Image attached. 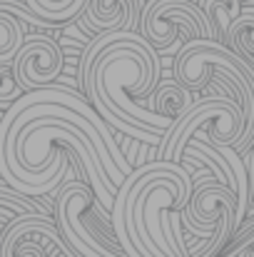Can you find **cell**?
Wrapping results in <instances>:
<instances>
[{"label":"cell","mask_w":254,"mask_h":257,"mask_svg":"<svg viewBox=\"0 0 254 257\" xmlns=\"http://www.w3.org/2000/svg\"><path fill=\"white\" fill-rule=\"evenodd\" d=\"M145 3L147 0H87L78 18H83V25L92 33L137 30Z\"/></svg>","instance_id":"obj_9"},{"label":"cell","mask_w":254,"mask_h":257,"mask_svg":"<svg viewBox=\"0 0 254 257\" xmlns=\"http://www.w3.org/2000/svg\"><path fill=\"white\" fill-rule=\"evenodd\" d=\"M80 257L63 240L53 215L30 212L13 217L0 232V257Z\"/></svg>","instance_id":"obj_7"},{"label":"cell","mask_w":254,"mask_h":257,"mask_svg":"<svg viewBox=\"0 0 254 257\" xmlns=\"http://www.w3.org/2000/svg\"><path fill=\"white\" fill-rule=\"evenodd\" d=\"M160 75V53L137 30L95 33L80 58L83 90L95 112L110 127L145 145H160L174 125L172 117L150 107Z\"/></svg>","instance_id":"obj_1"},{"label":"cell","mask_w":254,"mask_h":257,"mask_svg":"<svg viewBox=\"0 0 254 257\" xmlns=\"http://www.w3.org/2000/svg\"><path fill=\"white\" fill-rule=\"evenodd\" d=\"M0 117H3V112H0Z\"/></svg>","instance_id":"obj_19"},{"label":"cell","mask_w":254,"mask_h":257,"mask_svg":"<svg viewBox=\"0 0 254 257\" xmlns=\"http://www.w3.org/2000/svg\"><path fill=\"white\" fill-rule=\"evenodd\" d=\"M197 5L202 8V13L207 15L209 25L214 28V40L217 43H224L227 40V30H229V23L242 10V0H197Z\"/></svg>","instance_id":"obj_14"},{"label":"cell","mask_w":254,"mask_h":257,"mask_svg":"<svg viewBox=\"0 0 254 257\" xmlns=\"http://www.w3.org/2000/svg\"><path fill=\"white\" fill-rule=\"evenodd\" d=\"M53 220L68 242L80 257H127L110 227V212L102 210L90 185L83 180H68L55 190Z\"/></svg>","instance_id":"obj_4"},{"label":"cell","mask_w":254,"mask_h":257,"mask_svg":"<svg viewBox=\"0 0 254 257\" xmlns=\"http://www.w3.org/2000/svg\"><path fill=\"white\" fill-rule=\"evenodd\" d=\"M25 25L45 28L25 0H0V60H13L20 45L25 43Z\"/></svg>","instance_id":"obj_10"},{"label":"cell","mask_w":254,"mask_h":257,"mask_svg":"<svg viewBox=\"0 0 254 257\" xmlns=\"http://www.w3.org/2000/svg\"><path fill=\"white\" fill-rule=\"evenodd\" d=\"M87 0H25V5L48 25H63L70 23L83 13Z\"/></svg>","instance_id":"obj_13"},{"label":"cell","mask_w":254,"mask_h":257,"mask_svg":"<svg viewBox=\"0 0 254 257\" xmlns=\"http://www.w3.org/2000/svg\"><path fill=\"white\" fill-rule=\"evenodd\" d=\"M25 90L18 85L13 60H0V110H8Z\"/></svg>","instance_id":"obj_15"},{"label":"cell","mask_w":254,"mask_h":257,"mask_svg":"<svg viewBox=\"0 0 254 257\" xmlns=\"http://www.w3.org/2000/svg\"><path fill=\"white\" fill-rule=\"evenodd\" d=\"M192 102H194V92L187 90L184 85H179L174 78L169 83H162V85L157 83V87L150 95V107L155 112L165 115V117H172L174 122L192 107Z\"/></svg>","instance_id":"obj_11"},{"label":"cell","mask_w":254,"mask_h":257,"mask_svg":"<svg viewBox=\"0 0 254 257\" xmlns=\"http://www.w3.org/2000/svg\"><path fill=\"white\" fill-rule=\"evenodd\" d=\"M242 3H249V5H254V0H242Z\"/></svg>","instance_id":"obj_18"},{"label":"cell","mask_w":254,"mask_h":257,"mask_svg":"<svg viewBox=\"0 0 254 257\" xmlns=\"http://www.w3.org/2000/svg\"><path fill=\"white\" fill-rule=\"evenodd\" d=\"M192 187V172L172 160H155L127 172L110 210V230L127 257H177L162 235L160 215L182 210Z\"/></svg>","instance_id":"obj_2"},{"label":"cell","mask_w":254,"mask_h":257,"mask_svg":"<svg viewBox=\"0 0 254 257\" xmlns=\"http://www.w3.org/2000/svg\"><path fill=\"white\" fill-rule=\"evenodd\" d=\"M224 45L237 50L244 58H254V5L249 3L242 5L239 15L229 23Z\"/></svg>","instance_id":"obj_12"},{"label":"cell","mask_w":254,"mask_h":257,"mask_svg":"<svg viewBox=\"0 0 254 257\" xmlns=\"http://www.w3.org/2000/svg\"><path fill=\"white\" fill-rule=\"evenodd\" d=\"M247 237H254V220L252 222H242V225H239V230L234 232V237L227 242V247H224V250H232L234 245H239V242H242V240H247Z\"/></svg>","instance_id":"obj_16"},{"label":"cell","mask_w":254,"mask_h":257,"mask_svg":"<svg viewBox=\"0 0 254 257\" xmlns=\"http://www.w3.org/2000/svg\"><path fill=\"white\" fill-rule=\"evenodd\" d=\"M242 160H244V168H247V175H249V195L254 190V143L242 153Z\"/></svg>","instance_id":"obj_17"},{"label":"cell","mask_w":254,"mask_h":257,"mask_svg":"<svg viewBox=\"0 0 254 257\" xmlns=\"http://www.w3.org/2000/svg\"><path fill=\"white\" fill-rule=\"evenodd\" d=\"M244 133V112L232 95H209L194 100L192 107L162 135L157 153L160 160H182V150L189 138H199L209 145L237 148Z\"/></svg>","instance_id":"obj_5"},{"label":"cell","mask_w":254,"mask_h":257,"mask_svg":"<svg viewBox=\"0 0 254 257\" xmlns=\"http://www.w3.org/2000/svg\"><path fill=\"white\" fill-rule=\"evenodd\" d=\"M219 73L232 80L239 92V105L244 112V133L237 143V153L242 155L254 143V58H244L224 43L209 38L184 40L174 53L172 78L192 92H202L209 85V75Z\"/></svg>","instance_id":"obj_3"},{"label":"cell","mask_w":254,"mask_h":257,"mask_svg":"<svg viewBox=\"0 0 254 257\" xmlns=\"http://www.w3.org/2000/svg\"><path fill=\"white\" fill-rule=\"evenodd\" d=\"M0 182H3V177H0Z\"/></svg>","instance_id":"obj_20"},{"label":"cell","mask_w":254,"mask_h":257,"mask_svg":"<svg viewBox=\"0 0 254 257\" xmlns=\"http://www.w3.org/2000/svg\"><path fill=\"white\" fill-rule=\"evenodd\" d=\"M137 33L157 50L169 53L182 38H209L214 40V28L197 5V0H147L140 13Z\"/></svg>","instance_id":"obj_6"},{"label":"cell","mask_w":254,"mask_h":257,"mask_svg":"<svg viewBox=\"0 0 254 257\" xmlns=\"http://www.w3.org/2000/svg\"><path fill=\"white\" fill-rule=\"evenodd\" d=\"M63 63H65L63 50L50 35L45 33L25 35V43L13 58L15 80L25 92L53 85L63 73Z\"/></svg>","instance_id":"obj_8"}]
</instances>
